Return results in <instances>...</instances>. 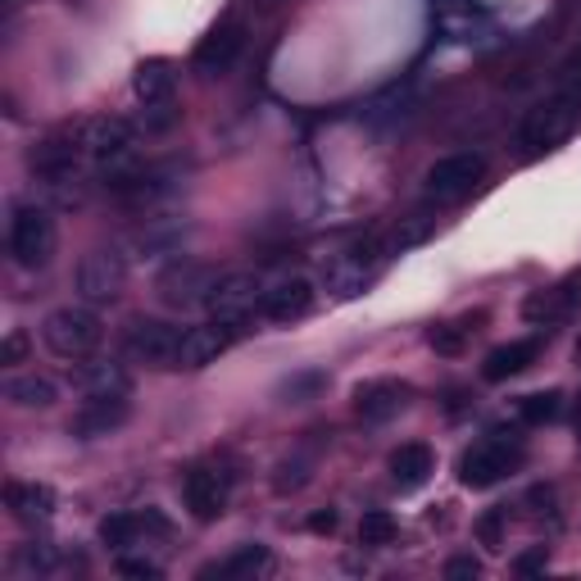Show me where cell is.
<instances>
[{
	"label": "cell",
	"mask_w": 581,
	"mask_h": 581,
	"mask_svg": "<svg viewBox=\"0 0 581 581\" xmlns=\"http://www.w3.org/2000/svg\"><path fill=\"white\" fill-rule=\"evenodd\" d=\"M477 572H481V563H477L473 555H454V559L445 563V577H450V581H473Z\"/></svg>",
	"instance_id": "8d00e7d4"
},
{
	"label": "cell",
	"mask_w": 581,
	"mask_h": 581,
	"mask_svg": "<svg viewBox=\"0 0 581 581\" xmlns=\"http://www.w3.org/2000/svg\"><path fill=\"white\" fill-rule=\"evenodd\" d=\"M124 282H128V259H124V251L101 246V251L82 255V264H78V295L82 300L109 304V300H118Z\"/></svg>",
	"instance_id": "30bf717a"
},
{
	"label": "cell",
	"mask_w": 581,
	"mask_h": 581,
	"mask_svg": "<svg viewBox=\"0 0 581 581\" xmlns=\"http://www.w3.org/2000/svg\"><path fill=\"white\" fill-rule=\"evenodd\" d=\"M577 124H581V101L568 96V91H555L545 105H536L527 114L523 132H518V146H523L527 160H536V155H545V150H555L559 141H568Z\"/></svg>",
	"instance_id": "7a4b0ae2"
},
{
	"label": "cell",
	"mask_w": 581,
	"mask_h": 581,
	"mask_svg": "<svg viewBox=\"0 0 581 581\" xmlns=\"http://www.w3.org/2000/svg\"><path fill=\"white\" fill-rule=\"evenodd\" d=\"M427 341H432V350H437V355H464V327L441 323V327L427 332Z\"/></svg>",
	"instance_id": "4dcf8cb0"
},
{
	"label": "cell",
	"mask_w": 581,
	"mask_h": 581,
	"mask_svg": "<svg viewBox=\"0 0 581 581\" xmlns=\"http://www.w3.org/2000/svg\"><path fill=\"white\" fill-rule=\"evenodd\" d=\"M477 536H481V545L500 549V541H504V513H500V509L481 513V518H477Z\"/></svg>",
	"instance_id": "836d02e7"
},
{
	"label": "cell",
	"mask_w": 581,
	"mask_h": 581,
	"mask_svg": "<svg viewBox=\"0 0 581 581\" xmlns=\"http://www.w3.org/2000/svg\"><path fill=\"white\" fill-rule=\"evenodd\" d=\"M177 346H182V327H173L164 318H132L124 332V350L146 363H173Z\"/></svg>",
	"instance_id": "8fae6325"
},
{
	"label": "cell",
	"mask_w": 581,
	"mask_h": 581,
	"mask_svg": "<svg viewBox=\"0 0 581 581\" xmlns=\"http://www.w3.org/2000/svg\"><path fill=\"white\" fill-rule=\"evenodd\" d=\"M323 382H327L323 373H304V377H295V382H287L282 391L291 395V405H304V400H310V395H314V391H318Z\"/></svg>",
	"instance_id": "e575fe53"
},
{
	"label": "cell",
	"mask_w": 581,
	"mask_h": 581,
	"mask_svg": "<svg viewBox=\"0 0 581 581\" xmlns=\"http://www.w3.org/2000/svg\"><path fill=\"white\" fill-rule=\"evenodd\" d=\"M101 318L86 310V304H65V310H50L46 323H42V341L50 355L59 359H86L91 350L101 346Z\"/></svg>",
	"instance_id": "3957f363"
},
{
	"label": "cell",
	"mask_w": 581,
	"mask_h": 581,
	"mask_svg": "<svg viewBox=\"0 0 581 581\" xmlns=\"http://www.w3.org/2000/svg\"><path fill=\"white\" fill-rule=\"evenodd\" d=\"M73 386L86 395V400H109V395H128L132 391V373L114 359H91L73 369Z\"/></svg>",
	"instance_id": "2e32d148"
},
{
	"label": "cell",
	"mask_w": 581,
	"mask_h": 581,
	"mask_svg": "<svg viewBox=\"0 0 581 581\" xmlns=\"http://www.w3.org/2000/svg\"><path fill=\"white\" fill-rule=\"evenodd\" d=\"M78 150H82V160L91 164H118V160H128V150H132V124H124V118H82L78 128H69Z\"/></svg>",
	"instance_id": "9c48e42d"
},
{
	"label": "cell",
	"mask_w": 581,
	"mask_h": 581,
	"mask_svg": "<svg viewBox=\"0 0 581 581\" xmlns=\"http://www.w3.org/2000/svg\"><path fill=\"white\" fill-rule=\"evenodd\" d=\"M259 310L272 323H295V318H304V314L314 310V282L310 278H282L278 287L264 291Z\"/></svg>",
	"instance_id": "5bb4252c"
},
{
	"label": "cell",
	"mask_w": 581,
	"mask_h": 581,
	"mask_svg": "<svg viewBox=\"0 0 581 581\" xmlns=\"http://www.w3.org/2000/svg\"><path fill=\"white\" fill-rule=\"evenodd\" d=\"M559 414H563V395L559 391H541V395H523V400H518V418L532 422V427L555 422Z\"/></svg>",
	"instance_id": "83f0119b"
},
{
	"label": "cell",
	"mask_w": 581,
	"mask_h": 581,
	"mask_svg": "<svg viewBox=\"0 0 581 581\" xmlns=\"http://www.w3.org/2000/svg\"><path fill=\"white\" fill-rule=\"evenodd\" d=\"M481 177H486V160L477 155V150H458V155H445L422 173V196L437 200V205L464 200Z\"/></svg>",
	"instance_id": "8992f818"
},
{
	"label": "cell",
	"mask_w": 581,
	"mask_h": 581,
	"mask_svg": "<svg viewBox=\"0 0 581 581\" xmlns=\"http://www.w3.org/2000/svg\"><path fill=\"white\" fill-rule=\"evenodd\" d=\"M232 346V327L223 323H205V327H187L182 332V346H177V369H205V363H213L223 350Z\"/></svg>",
	"instance_id": "e0dca14e"
},
{
	"label": "cell",
	"mask_w": 581,
	"mask_h": 581,
	"mask_svg": "<svg viewBox=\"0 0 581 581\" xmlns=\"http://www.w3.org/2000/svg\"><path fill=\"white\" fill-rule=\"evenodd\" d=\"M268 563H272V555H268L264 545H241V549H232V555H228L223 563L205 568L200 577H228V581H246V577H259Z\"/></svg>",
	"instance_id": "d4e9b609"
},
{
	"label": "cell",
	"mask_w": 581,
	"mask_h": 581,
	"mask_svg": "<svg viewBox=\"0 0 581 581\" xmlns=\"http://www.w3.org/2000/svg\"><path fill=\"white\" fill-rule=\"evenodd\" d=\"M27 350H33V341H27V332L10 327V332H5V341H0V363H23V359H27Z\"/></svg>",
	"instance_id": "d6a6232c"
},
{
	"label": "cell",
	"mask_w": 581,
	"mask_h": 581,
	"mask_svg": "<svg viewBox=\"0 0 581 581\" xmlns=\"http://www.w3.org/2000/svg\"><path fill=\"white\" fill-rule=\"evenodd\" d=\"M536 355H541V341H536V336H527V341L496 346L491 355H486V363H481V377H486V382H509V377H518L523 369H532Z\"/></svg>",
	"instance_id": "d6986e66"
},
{
	"label": "cell",
	"mask_w": 581,
	"mask_h": 581,
	"mask_svg": "<svg viewBox=\"0 0 581 581\" xmlns=\"http://www.w3.org/2000/svg\"><path fill=\"white\" fill-rule=\"evenodd\" d=\"M182 496H187V509L200 518V523H213V518H223V509H228L232 481L219 468H191L187 481H182Z\"/></svg>",
	"instance_id": "7c38bea8"
},
{
	"label": "cell",
	"mask_w": 581,
	"mask_h": 581,
	"mask_svg": "<svg viewBox=\"0 0 581 581\" xmlns=\"http://www.w3.org/2000/svg\"><path fill=\"white\" fill-rule=\"evenodd\" d=\"M427 236H432V219H427V213H409V219H400L382 241H386L391 255H405L409 246H422Z\"/></svg>",
	"instance_id": "484cf974"
},
{
	"label": "cell",
	"mask_w": 581,
	"mask_h": 581,
	"mask_svg": "<svg viewBox=\"0 0 581 581\" xmlns=\"http://www.w3.org/2000/svg\"><path fill=\"white\" fill-rule=\"evenodd\" d=\"M241 50H246V27H241V23H219V27H213V33L196 46V73H205V78L228 73V69L236 65Z\"/></svg>",
	"instance_id": "4fadbf2b"
},
{
	"label": "cell",
	"mask_w": 581,
	"mask_h": 581,
	"mask_svg": "<svg viewBox=\"0 0 581 581\" xmlns=\"http://www.w3.org/2000/svg\"><path fill=\"white\" fill-rule=\"evenodd\" d=\"M259 300H264V291H259V278H255V272H223L219 287L209 291L205 310H209L213 323H223V327L241 332V327L251 323V314H255Z\"/></svg>",
	"instance_id": "52a82bcc"
},
{
	"label": "cell",
	"mask_w": 581,
	"mask_h": 581,
	"mask_svg": "<svg viewBox=\"0 0 581 581\" xmlns=\"http://www.w3.org/2000/svg\"><path fill=\"white\" fill-rule=\"evenodd\" d=\"M395 536H400V527H395V518L386 509H369V513L359 518V541L363 545L382 549V545H395Z\"/></svg>",
	"instance_id": "f1b7e54d"
},
{
	"label": "cell",
	"mask_w": 581,
	"mask_h": 581,
	"mask_svg": "<svg viewBox=\"0 0 581 581\" xmlns=\"http://www.w3.org/2000/svg\"><path fill=\"white\" fill-rule=\"evenodd\" d=\"M5 400L19 405V409H50L59 400V386L50 377H42V373H23V377H10Z\"/></svg>",
	"instance_id": "cb8c5ba5"
},
{
	"label": "cell",
	"mask_w": 581,
	"mask_h": 581,
	"mask_svg": "<svg viewBox=\"0 0 581 581\" xmlns=\"http://www.w3.org/2000/svg\"><path fill=\"white\" fill-rule=\"evenodd\" d=\"M255 10H272V5H282V0H251Z\"/></svg>",
	"instance_id": "ab89813d"
},
{
	"label": "cell",
	"mask_w": 581,
	"mask_h": 581,
	"mask_svg": "<svg viewBox=\"0 0 581 581\" xmlns=\"http://www.w3.org/2000/svg\"><path fill=\"white\" fill-rule=\"evenodd\" d=\"M55 545H46V541H37V545H23L19 555H14V568L19 572H33V577H46V572H55Z\"/></svg>",
	"instance_id": "f546056e"
},
{
	"label": "cell",
	"mask_w": 581,
	"mask_h": 581,
	"mask_svg": "<svg viewBox=\"0 0 581 581\" xmlns=\"http://www.w3.org/2000/svg\"><path fill=\"white\" fill-rule=\"evenodd\" d=\"M577 359H581V346H577Z\"/></svg>",
	"instance_id": "b9f144b4"
},
{
	"label": "cell",
	"mask_w": 581,
	"mask_h": 581,
	"mask_svg": "<svg viewBox=\"0 0 581 581\" xmlns=\"http://www.w3.org/2000/svg\"><path fill=\"white\" fill-rule=\"evenodd\" d=\"M5 504L19 523H46L55 513V491L46 481H10L5 486Z\"/></svg>",
	"instance_id": "ffe728a7"
},
{
	"label": "cell",
	"mask_w": 581,
	"mask_h": 581,
	"mask_svg": "<svg viewBox=\"0 0 581 581\" xmlns=\"http://www.w3.org/2000/svg\"><path fill=\"white\" fill-rule=\"evenodd\" d=\"M432 473H437V454H432V445L409 441V445H400V450L391 454V477H395V486H405V491L422 486Z\"/></svg>",
	"instance_id": "44dd1931"
},
{
	"label": "cell",
	"mask_w": 581,
	"mask_h": 581,
	"mask_svg": "<svg viewBox=\"0 0 581 581\" xmlns=\"http://www.w3.org/2000/svg\"><path fill=\"white\" fill-rule=\"evenodd\" d=\"M10 255L19 268H46L55 255V219L42 205H19L10 219Z\"/></svg>",
	"instance_id": "5b68a950"
},
{
	"label": "cell",
	"mask_w": 581,
	"mask_h": 581,
	"mask_svg": "<svg viewBox=\"0 0 581 581\" xmlns=\"http://www.w3.org/2000/svg\"><path fill=\"white\" fill-rule=\"evenodd\" d=\"M391 259L386 241L382 236H363L355 246H346L341 255H332L327 268H323V287L336 295V300H355L369 291V282L377 278V268Z\"/></svg>",
	"instance_id": "6da1fadb"
},
{
	"label": "cell",
	"mask_w": 581,
	"mask_h": 581,
	"mask_svg": "<svg viewBox=\"0 0 581 581\" xmlns=\"http://www.w3.org/2000/svg\"><path fill=\"white\" fill-rule=\"evenodd\" d=\"M545 563H549L545 545H536V549H527V555L513 559V572H518V577H532V572H545Z\"/></svg>",
	"instance_id": "d590c367"
},
{
	"label": "cell",
	"mask_w": 581,
	"mask_h": 581,
	"mask_svg": "<svg viewBox=\"0 0 581 581\" xmlns=\"http://www.w3.org/2000/svg\"><path fill=\"white\" fill-rule=\"evenodd\" d=\"M581 300V278H568L563 287H555V291H536V295H527V304H523V314L532 318V323H555V318H563L572 304Z\"/></svg>",
	"instance_id": "7402d4cb"
},
{
	"label": "cell",
	"mask_w": 581,
	"mask_h": 581,
	"mask_svg": "<svg viewBox=\"0 0 581 581\" xmlns=\"http://www.w3.org/2000/svg\"><path fill=\"white\" fill-rule=\"evenodd\" d=\"M577 437H581V418H577Z\"/></svg>",
	"instance_id": "60d3db41"
},
{
	"label": "cell",
	"mask_w": 581,
	"mask_h": 581,
	"mask_svg": "<svg viewBox=\"0 0 581 581\" xmlns=\"http://www.w3.org/2000/svg\"><path fill=\"white\" fill-rule=\"evenodd\" d=\"M118 572H124V577H160V563L155 559H132V555H124V559H118Z\"/></svg>",
	"instance_id": "74e56055"
},
{
	"label": "cell",
	"mask_w": 581,
	"mask_h": 581,
	"mask_svg": "<svg viewBox=\"0 0 581 581\" xmlns=\"http://www.w3.org/2000/svg\"><path fill=\"white\" fill-rule=\"evenodd\" d=\"M173 124H177L173 101H160V105H146V109H141V128H146V132H169Z\"/></svg>",
	"instance_id": "1f68e13d"
},
{
	"label": "cell",
	"mask_w": 581,
	"mask_h": 581,
	"mask_svg": "<svg viewBox=\"0 0 581 581\" xmlns=\"http://www.w3.org/2000/svg\"><path fill=\"white\" fill-rule=\"evenodd\" d=\"M409 405V386L395 382V377H377V382H363L355 391V414L363 422H386Z\"/></svg>",
	"instance_id": "9a60e30c"
},
{
	"label": "cell",
	"mask_w": 581,
	"mask_h": 581,
	"mask_svg": "<svg viewBox=\"0 0 581 581\" xmlns=\"http://www.w3.org/2000/svg\"><path fill=\"white\" fill-rule=\"evenodd\" d=\"M173 69L164 65V59H146V65L132 73V91H137V101L141 105H160V101H173Z\"/></svg>",
	"instance_id": "603a6c76"
},
{
	"label": "cell",
	"mask_w": 581,
	"mask_h": 581,
	"mask_svg": "<svg viewBox=\"0 0 581 581\" xmlns=\"http://www.w3.org/2000/svg\"><path fill=\"white\" fill-rule=\"evenodd\" d=\"M310 532H336V509H323L310 518Z\"/></svg>",
	"instance_id": "f35d334b"
},
{
	"label": "cell",
	"mask_w": 581,
	"mask_h": 581,
	"mask_svg": "<svg viewBox=\"0 0 581 581\" xmlns=\"http://www.w3.org/2000/svg\"><path fill=\"white\" fill-rule=\"evenodd\" d=\"M141 532H146V518L141 513H109V518H101V541L109 549H128Z\"/></svg>",
	"instance_id": "4316f807"
},
{
	"label": "cell",
	"mask_w": 581,
	"mask_h": 581,
	"mask_svg": "<svg viewBox=\"0 0 581 581\" xmlns=\"http://www.w3.org/2000/svg\"><path fill=\"white\" fill-rule=\"evenodd\" d=\"M518 464H523V441L509 432H491L473 450H464V458H458V481L473 486V491H486V486L504 481Z\"/></svg>",
	"instance_id": "277c9868"
},
{
	"label": "cell",
	"mask_w": 581,
	"mask_h": 581,
	"mask_svg": "<svg viewBox=\"0 0 581 581\" xmlns=\"http://www.w3.org/2000/svg\"><path fill=\"white\" fill-rule=\"evenodd\" d=\"M219 278H223V272L213 268V264L173 259V264L160 272L155 291H160L164 304H173V310H191V304H205V300H209V291L219 287Z\"/></svg>",
	"instance_id": "ba28073f"
},
{
	"label": "cell",
	"mask_w": 581,
	"mask_h": 581,
	"mask_svg": "<svg viewBox=\"0 0 581 581\" xmlns=\"http://www.w3.org/2000/svg\"><path fill=\"white\" fill-rule=\"evenodd\" d=\"M128 414H132L128 395H109V400H86V405L73 414V437H82V441L109 437V432H118V427L128 422Z\"/></svg>",
	"instance_id": "ac0fdd59"
}]
</instances>
